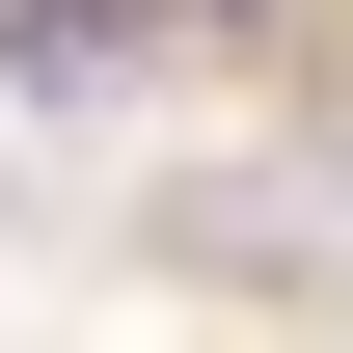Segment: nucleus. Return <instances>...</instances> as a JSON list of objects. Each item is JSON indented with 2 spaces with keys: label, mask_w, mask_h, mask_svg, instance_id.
I'll return each mask as SVG.
<instances>
[{
  "label": "nucleus",
  "mask_w": 353,
  "mask_h": 353,
  "mask_svg": "<svg viewBox=\"0 0 353 353\" xmlns=\"http://www.w3.org/2000/svg\"><path fill=\"white\" fill-rule=\"evenodd\" d=\"M136 54V0H0V82H109Z\"/></svg>",
  "instance_id": "nucleus-1"
}]
</instances>
